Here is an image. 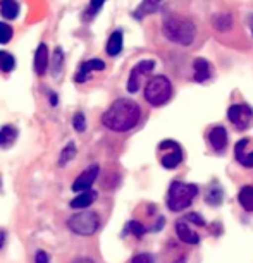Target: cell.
I'll return each mask as SVG.
<instances>
[{
  "mask_svg": "<svg viewBox=\"0 0 253 263\" xmlns=\"http://www.w3.org/2000/svg\"><path fill=\"white\" fill-rule=\"evenodd\" d=\"M142 117L138 103L128 98H119L108 107V110L102 115L103 126L112 131H129L138 124Z\"/></svg>",
  "mask_w": 253,
  "mask_h": 263,
  "instance_id": "1",
  "label": "cell"
},
{
  "mask_svg": "<svg viewBox=\"0 0 253 263\" xmlns=\"http://www.w3.org/2000/svg\"><path fill=\"white\" fill-rule=\"evenodd\" d=\"M164 35L167 40L179 45H191L197 37V30H195V24L186 17L169 16L164 21Z\"/></svg>",
  "mask_w": 253,
  "mask_h": 263,
  "instance_id": "2",
  "label": "cell"
},
{
  "mask_svg": "<svg viewBox=\"0 0 253 263\" xmlns=\"http://www.w3.org/2000/svg\"><path fill=\"white\" fill-rule=\"evenodd\" d=\"M198 194V188L195 184H184V182H172L167 194V207L172 212H181L188 208Z\"/></svg>",
  "mask_w": 253,
  "mask_h": 263,
  "instance_id": "3",
  "label": "cell"
},
{
  "mask_svg": "<svg viewBox=\"0 0 253 263\" xmlns=\"http://www.w3.org/2000/svg\"><path fill=\"white\" fill-rule=\"evenodd\" d=\"M172 85L165 76H155L145 86V98L150 105L160 107L171 98Z\"/></svg>",
  "mask_w": 253,
  "mask_h": 263,
  "instance_id": "4",
  "label": "cell"
},
{
  "mask_svg": "<svg viewBox=\"0 0 253 263\" xmlns=\"http://www.w3.org/2000/svg\"><path fill=\"white\" fill-rule=\"evenodd\" d=\"M100 225V219L95 212H81V214H76L67 220V227L72 230L74 234L79 236H92L97 232Z\"/></svg>",
  "mask_w": 253,
  "mask_h": 263,
  "instance_id": "5",
  "label": "cell"
},
{
  "mask_svg": "<svg viewBox=\"0 0 253 263\" xmlns=\"http://www.w3.org/2000/svg\"><path fill=\"white\" fill-rule=\"evenodd\" d=\"M253 115V110L245 103H236V105H231L227 110V117L229 121L236 126L238 129H247L250 124V119Z\"/></svg>",
  "mask_w": 253,
  "mask_h": 263,
  "instance_id": "6",
  "label": "cell"
},
{
  "mask_svg": "<svg viewBox=\"0 0 253 263\" xmlns=\"http://www.w3.org/2000/svg\"><path fill=\"white\" fill-rule=\"evenodd\" d=\"M155 67L153 60H143L138 66L133 67L131 74H129V81H128V91L129 93H136L140 88V81H142V76L148 74L152 69Z\"/></svg>",
  "mask_w": 253,
  "mask_h": 263,
  "instance_id": "7",
  "label": "cell"
},
{
  "mask_svg": "<svg viewBox=\"0 0 253 263\" xmlns=\"http://www.w3.org/2000/svg\"><path fill=\"white\" fill-rule=\"evenodd\" d=\"M99 172H100L99 165H92V167H88L86 171H83L81 174L78 175V179L72 182V191H78V193L88 191L93 186V182L97 181V177H99Z\"/></svg>",
  "mask_w": 253,
  "mask_h": 263,
  "instance_id": "8",
  "label": "cell"
},
{
  "mask_svg": "<svg viewBox=\"0 0 253 263\" xmlns=\"http://www.w3.org/2000/svg\"><path fill=\"white\" fill-rule=\"evenodd\" d=\"M103 69H105V62H103V60H100V59L88 60V62L83 64L78 73H76V83H85L92 71H103Z\"/></svg>",
  "mask_w": 253,
  "mask_h": 263,
  "instance_id": "9",
  "label": "cell"
},
{
  "mask_svg": "<svg viewBox=\"0 0 253 263\" xmlns=\"http://www.w3.org/2000/svg\"><path fill=\"white\" fill-rule=\"evenodd\" d=\"M208 141H210L214 150L222 151L224 146L227 145V131L222 126H215V128H212L210 132H208Z\"/></svg>",
  "mask_w": 253,
  "mask_h": 263,
  "instance_id": "10",
  "label": "cell"
},
{
  "mask_svg": "<svg viewBox=\"0 0 253 263\" xmlns=\"http://www.w3.org/2000/svg\"><path fill=\"white\" fill-rule=\"evenodd\" d=\"M47 67H49V50H47L45 43H42L35 53V73L43 76L47 73Z\"/></svg>",
  "mask_w": 253,
  "mask_h": 263,
  "instance_id": "11",
  "label": "cell"
},
{
  "mask_svg": "<svg viewBox=\"0 0 253 263\" xmlns=\"http://www.w3.org/2000/svg\"><path fill=\"white\" fill-rule=\"evenodd\" d=\"M176 232H178L179 239L186 244H198V241H200L198 234L193 229H190V225L184 224V222H178L176 224Z\"/></svg>",
  "mask_w": 253,
  "mask_h": 263,
  "instance_id": "12",
  "label": "cell"
},
{
  "mask_svg": "<svg viewBox=\"0 0 253 263\" xmlns=\"http://www.w3.org/2000/svg\"><path fill=\"white\" fill-rule=\"evenodd\" d=\"M97 196H99V194H97V191H92V189L81 191V193H79L74 200H71V207L78 208V210H81V208H88L90 205L97 200Z\"/></svg>",
  "mask_w": 253,
  "mask_h": 263,
  "instance_id": "13",
  "label": "cell"
},
{
  "mask_svg": "<svg viewBox=\"0 0 253 263\" xmlns=\"http://www.w3.org/2000/svg\"><path fill=\"white\" fill-rule=\"evenodd\" d=\"M181 160H183V151H181L178 145V146H174V148H171V153L164 155L160 162L165 169H176L181 164Z\"/></svg>",
  "mask_w": 253,
  "mask_h": 263,
  "instance_id": "14",
  "label": "cell"
},
{
  "mask_svg": "<svg viewBox=\"0 0 253 263\" xmlns=\"http://www.w3.org/2000/svg\"><path fill=\"white\" fill-rule=\"evenodd\" d=\"M17 139V129L14 126H3L0 129V146L2 148H9L14 145V141Z\"/></svg>",
  "mask_w": 253,
  "mask_h": 263,
  "instance_id": "15",
  "label": "cell"
},
{
  "mask_svg": "<svg viewBox=\"0 0 253 263\" xmlns=\"http://www.w3.org/2000/svg\"><path fill=\"white\" fill-rule=\"evenodd\" d=\"M210 78V66L205 59L195 60V81L203 83Z\"/></svg>",
  "mask_w": 253,
  "mask_h": 263,
  "instance_id": "16",
  "label": "cell"
},
{
  "mask_svg": "<svg viewBox=\"0 0 253 263\" xmlns=\"http://www.w3.org/2000/svg\"><path fill=\"white\" fill-rule=\"evenodd\" d=\"M0 14L5 19H14L19 14V3L16 0H0Z\"/></svg>",
  "mask_w": 253,
  "mask_h": 263,
  "instance_id": "17",
  "label": "cell"
},
{
  "mask_svg": "<svg viewBox=\"0 0 253 263\" xmlns=\"http://www.w3.org/2000/svg\"><path fill=\"white\" fill-rule=\"evenodd\" d=\"M121 50H122V33L121 31H114L107 42V53L110 57H115L121 53Z\"/></svg>",
  "mask_w": 253,
  "mask_h": 263,
  "instance_id": "18",
  "label": "cell"
},
{
  "mask_svg": "<svg viewBox=\"0 0 253 263\" xmlns=\"http://www.w3.org/2000/svg\"><path fill=\"white\" fill-rule=\"evenodd\" d=\"M162 0H143L142 5L136 9L135 12V17H138V19H142V17L148 16V14L155 12V10L158 9V5H160Z\"/></svg>",
  "mask_w": 253,
  "mask_h": 263,
  "instance_id": "19",
  "label": "cell"
},
{
  "mask_svg": "<svg viewBox=\"0 0 253 263\" xmlns=\"http://www.w3.org/2000/svg\"><path fill=\"white\" fill-rule=\"evenodd\" d=\"M238 200H240V205L245 210L253 212V186H245L238 194Z\"/></svg>",
  "mask_w": 253,
  "mask_h": 263,
  "instance_id": "20",
  "label": "cell"
},
{
  "mask_svg": "<svg viewBox=\"0 0 253 263\" xmlns=\"http://www.w3.org/2000/svg\"><path fill=\"white\" fill-rule=\"evenodd\" d=\"M214 28L219 31H227L233 28V16H229V14H219V16L214 17Z\"/></svg>",
  "mask_w": 253,
  "mask_h": 263,
  "instance_id": "21",
  "label": "cell"
},
{
  "mask_svg": "<svg viewBox=\"0 0 253 263\" xmlns=\"http://www.w3.org/2000/svg\"><path fill=\"white\" fill-rule=\"evenodd\" d=\"M74 157H76V145H74V143H67V145L64 146V150L60 151V155H59V165H60V167H64V165L69 164Z\"/></svg>",
  "mask_w": 253,
  "mask_h": 263,
  "instance_id": "22",
  "label": "cell"
},
{
  "mask_svg": "<svg viewBox=\"0 0 253 263\" xmlns=\"http://www.w3.org/2000/svg\"><path fill=\"white\" fill-rule=\"evenodd\" d=\"M14 67H16L14 57L10 55V53L3 52V50H0V71H2V73H10Z\"/></svg>",
  "mask_w": 253,
  "mask_h": 263,
  "instance_id": "23",
  "label": "cell"
},
{
  "mask_svg": "<svg viewBox=\"0 0 253 263\" xmlns=\"http://www.w3.org/2000/svg\"><path fill=\"white\" fill-rule=\"evenodd\" d=\"M126 232H133L136 237H142L143 234L147 232V229H145L143 224H140V222L133 220V222H129V224L126 225Z\"/></svg>",
  "mask_w": 253,
  "mask_h": 263,
  "instance_id": "24",
  "label": "cell"
},
{
  "mask_svg": "<svg viewBox=\"0 0 253 263\" xmlns=\"http://www.w3.org/2000/svg\"><path fill=\"white\" fill-rule=\"evenodd\" d=\"M10 38H12V28L5 23H0V43L5 45L10 42Z\"/></svg>",
  "mask_w": 253,
  "mask_h": 263,
  "instance_id": "25",
  "label": "cell"
},
{
  "mask_svg": "<svg viewBox=\"0 0 253 263\" xmlns=\"http://www.w3.org/2000/svg\"><path fill=\"white\" fill-rule=\"evenodd\" d=\"M72 126H74V129L78 132H83L86 129V121H85V114L78 112L74 114V117H72Z\"/></svg>",
  "mask_w": 253,
  "mask_h": 263,
  "instance_id": "26",
  "label": "cell"
},
{
  "mask_svg": "<svg viewBox=\"0 0 253 263\" xmlns=\"http://www.w3.org/2000/svg\"><path fill=\"white\" fill-rule=\"evenodd\" d=\"M220 200H222V191L220 188H212L207 194V201L210 205H220Z\"/></svg>",
  "mask_w": 253,
  "mask_h": 263,
  "instance_id": "27",
  "label": "cell"
},
{
  "mask_svg": "<svg viewBox=\"0 0 253 263\" xmlns=\"http://www.w3.org/2000/svg\"><path fill=\"white\" fill-rule=\"evenodd\" d=\"M62 62H64V53L60 48H57L55 53H53V74H57L62 69Z\"/></svg>",
  "mask_w": 253,
  "mask_h": 263,
  "instance_id": "28",
  "label": "cell"
},
{
  "mask_svg": "<svg viewBox=\"0 0 253 263\" xmlns=\"http://www.w3.org/2000/svg\"><path fill=\"white\" fill-rule=\"evenodd\" d=\"M247 145H248V139L247 138H243V139H240V141L236 143V158L238 160H241V157H243V151L245 148H247Z\"/></svg>",
  "mask_w": 253,
  "mask_h": 263,
  "instance_id": "29",
  "label": "cell"
},
{
  "mask_svg": "<svg viewBox=\"0 0 253 263\" xmlns=\"http://www.w3.org/2000/svg\"><path fill=\"white\" fill-rule=\"evenodd\" d=\"M186 220L188 222H193V224H197V225H200V227L205 225V220L198 214H188L186 215Z\"/></svg>",
  "mask_w": 253,
  "mask_h": 263,
  "instance_id": "30",
  "label": "cell"
},
{
  "mask_svg": "<svg viewBox=\"0 0 253 263\" xmlns=\"http://www.w3.org/2000/svg\"><path fill=\"white\" fill-rule=\"evenodd\" d=\"M131 263H152V257L147 253H140V255H136V257H133Z\"/></svg>",
  "mask_w": 253,
  "mask_h": 263,
  "instance_id": "31",
  "label": "cell"
},
{
  "mask_svg": "<svg viewBox=\"0 0 253 263\" xmlns=\"http://www.w3.org/2000/svg\"><path fill=\"white\" fill-rule=\"evenodd\" d=\"M103 2H105V0H92V2H90V14L99 12V10L102 9Z\"/></svg>",
  "mask_w": 253,
  "mask_h": 263,
  "instance_id": "32",
  "label": "cell"
},
{
  "mask_svg": "<svg viewBox=\"0 0 253 263\" xmlns=\"http://www.w3.org/2000/svg\"><path fill=\"white\" fill-rule=\"evenodd\" d=\"M240 164H243L245 167H253V151L252 153H248V155H243V157H241V160H240Z\"/></svg>",
  "mask_w": 253,
  "mask_h": 263,
  "instance_id": "33",
  "label": "cell"
},
{
  "mask_svg": "<svg viewBox=\"0 0 253 263\" xmlns=\"http://www.w3.org/2000/svg\"><path fill=\"white\" fill-rule=\"evenodd\" d=\"M35 262L36 263H49V255H47L45 251H38L35 257Z\"/></svg>",
  "mask_w": 253,
  "mask_h": 263,
  "instance_id": "34",
  "label": "cell"
},
{
  "mask_svg": "<svg viewBox=\"0 0 253 263\" xmlns=\"http://www.w3.org/2000/svg\"><path fill=\"white\" fill-rule=\"evenodd\" d=\"M174 146H178V143H174V141H162L160 145H158V148H160V150H171V148H174Z\"/></svg>",
  "mask_w": 253,
  "mask_h": 263,
  "instance_id": "35",
  "label": "cell"
},
{
  "mask_svg": "<svg viewBox=\"0 0 253 263\" xmlns=\"http://www.w3.org/2000/svg\"><path fill=\"white\" fill-rule=\"evenodd\" d=\"M72 263H95L93 260H90V258H76Z\"/></svg>",
  "mask_w": 253,
  "mask_h": 263,
  "instance_id": "36",
  "label": "cell"
},
{
  "mask_svg": "<svg viewBox=\"0 0 253 263\" xmlns=\"http://www.w3.org/2000/svg\"><path fill=\"white\" fill-rule=\"evenodd\" d=\"M162 225H164V219H158V222H157V224H155V227H153V230H160V227Z\"/></svg>",
  "mask_w": 253,
  "mask_h": 263,
  "instance_id": "37",
  "label": "cell"
},
{
  "mask_svg": "<svg viewBox=\"0 0 253 263\" xmlns=\"http://www.w3.org/2000/svg\"><path fill=\"white\" fill-rule=\"evenodd\" d=\"M3 243H5V232H3V230H0V250H2Z\"/></svg>",
  "mask_w": 253,
  "mask_h": 263,
  "instance_id": "38",
  "label": "cell"
},
{
  "mask_svg": "<svg viewBox=\"0 0 253 263\" xmlns=\"http://www.w3.org/2000/svg\"><path fill=\"white\" fill-rule=\"evenodd\" d=\"M57 102H59L57 95H52V96H50V103H52V107H55V105H57Z\"/></svg>",
  "mask_w": 253,
  "mask_h": 263,
  "instance_id": "39",
  "label": "cell"
}]
</instances>
